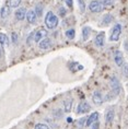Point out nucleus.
Instances as JSON below:
<instances>
[{
	"label": "nucleus",
	"mask_w": 128,
	"mask_h": 129,
	"mask_svg": "<svg viewBox=\"0 0 128 129\" xmlns=\"http://www.w3.org/2000/svg\"><path fill=\"white\" fill-rule=\"evenodd\" d=\"M59 19L53 11H48L45 17V25L48 30H54L58 26Z\"/></svg>",
	"instance_id": "1"
},
{
	"label": "nucleus",
	"mask_w": 128,
	"mask_h": 129,
	"mask_svg": "<svg viewBox=\"0 0 128 129\" xmlns=\"http://www.w3.org/2000/svg\"><path fill=\"white\" fill-rule=\"evenodd\" d=\"M121 35V24L119 23H116L112 28V32H111V35H110V41L111 42H117L119 40Z\"/></svg>",
	"instance_id": "2"
},
{
	"label": "nucleus",
	"mask_w": 128,
	"mask_h": 129,
	"mask_svg": "<svg viewBox=\"0 0 128 129\" xmlns=\"http://www.w3.org/2000/svg\"><path fill=\"white\" fill-rule=\"evenodd\" d=\"M104 9V6L102 5V2L100 0H92V1L89 4V10L93 13H99V12H102Z\"/></svg>",
	"instance_id": "3"
},
{
	"label": "nucleus",
	"mask_w": 128,
	"mask_h": 129,
	"mask_svg": "<svg viewBox=\"0 0 128 129\" xmlns=\"http://www.w3.org/2000/svg\"><path fill=\"white\" fill-rule=\"evenodd\" d=\"M110 85H111V89L116 95H119V93L121 91V88H120V83H119V80H118L116 77H112L111 80H110Z\"/></svg>",
	"instance_id": "4"
},
{
	"label": "nucleus",
	"mask_w": 128,
	"mask_h": 129,
	"mask_svg": "<svg viewBox=\"0 0 128 129\" xmlns=\"http://www.w3.org/2000/svg\"><path fill=\"white\" fill-rule=\"evenodd\" d=\"M90 111H91V106L85 101L79 103V105L77 106V113H78V114H87V113Z\"/></svg>",
	"instance_id": "5"
},
{
	"label": "nucleus",
	"mask_w": 128,
	"mask_h": 129,
	"mask_svg": "<svg viewBox=\"0 0 128 129\" xmlns=\"http://www.w3.org/2000/svg\"><path fill=\"white\" fill-rule=\"evenodd\" d=\"M114 61L118 67H121L124 64V56L120 50H116L114 53Z\"/></svg>",
	"instance_id": "6"
},
{
	"label": "nucleus",
	"mask_w": 128,
	"mask_h": 129,
	"mask_svg": "<svg viewBox=\"0 0 128 129\" xmlns=\"http://www.w3.org/2000/svg\"><path fill=\"white\" fill-rule=\"evenodd\" d=\"M94 43L98 47H103L104 46V44H105V33L104 32H101V33H99L97 36H95Z\"/></svg>",
	"instance_id": "7"
},
{
	"label": "nucleus",
	"mask_w": 128,
	"mask_h": 129,
	"mask_svg": "<svg viewBox=\"0 0 128 129\" xmlns=\"http://www.w3.org/2000/svg\"><path fill=\"white\" fill-rule=\"evenodd\" d=\"M46 36H47V31L44 30V28H41V30H38L37 32H35V34H34V42L38 43V42L42 41L43 38H45Z\"/></svg>",
	"instance_id": "8"
},
{
	"label": "nucleus",
	"mask_w": 128,
	"mask_h": 129,
	"mask_svg": "<svg viewBox=\"0 0 128 129\" xmlns=\"http://www.w3.org/2000/svg\"><path fill=\"white\" fill-rule=\"evenodd\" d=\"M38 47H40L41 49H44V50L48 49V48L52 47V41H50L49 38H47V37L43 38L42 41L38 42Z\"/></svg>",
	"instance_id": "9"
},
{
	"label": "nucleus",
	"mask_w": 128,
	"mask_h": 129,
	"mask_svg": "<svg viewBox=\"0 0 128 129\" xmlns=\"http://www.w3.org/2000/svg\"><path fill=\"white\" fill-rule=\"evenodd\" d=\"M98 118H99V113H98V112H93L90 116H89V117H87V121H85V127H91V125L93 124V122L97 121Z\"/></svg>",
	"instance_id": "10"
},
{
	"label": "nucleus",
	"mask_w": 128,
	"mask_h": 129,
	"mask_svg": "<svg viewBox=\"0 0 128 129\" xmlns=\"http://www.w3.org/2000/svg\"><path fill=\"white\" fill-rule=\"evenodd\" d=\"M92 101H93L95 105H101L102 103H103L104 100H103V96H102L100 91H95L93 93V95H92Z\"/></svg>",
	"instance_id": "11"
},
{
	"label": "nucleus",
	"mask_w": 128,
	"mask_h": 129,
	"mask_svg": "<svg viewBox=\"0 0 128 129\" xmlns=\"http://www.w3.org/2000/svg\"><path fill=\"white\" fill-rule=\"evenodd\" d=\"M25 19L27 20L28 23L34 24L35 22H36L37 15H36V13H35L34 10H28V11H26V17H25Z\"/></svg>",
	"instance_id": "12"
},
{
	"label": "nucleus",
	"mask_w": 128,
	"mask_h": 129,
	"mask_svg": "<svg viewBox=\"0 0 128 129\" xmlns=\"http://www.w3.org/2000/svg\"><path fill=\"white\" fill-rule=\"evenodd\" d=\"M25 17H26V9L25 8H20L15 11V19H17L18 21L24 20Z\"/></svg>",
	"instance_id": "13"
},
{
	"label": "nucleus",
	"mask_w": 128,
	"mask_h": 129,
	"mask_svg": "<svg viewBox=\"0 0 128 129\" xmlns=\"http://www.w3.org/2000/svg\"><path fill=\"white\" fill-rule=\"evenodd\" d=\"M115 117V112L113 108H108L106 109V113H105V121L106 124H110V122L113 121V119Z\"/></svg>",
	"instance_id": "14"
},
{
	"label": "nucleus",
	"mask_w": 128,
	"mask_h": 129,
	"mask_svg": "<svg viewBox=\"0 0 128 129\" xmlns=\"http://www.w3.org/2000/svg\"><path fill=\"white\" fill-rule=\"evenodd\" d=\"M91 27L90 26H84L82 28V40L83 41H88L89 40V37H90V35H91Z\"/></svg>",
	"instance_id": "15"
},
{
	"label": "nucleus",
	"mask_w": 128,
	"mask_h": 129,
	"mask_svg": "<svg viewBox=\"0 0 128 129\" xmlns=\"http://www.w3.org/2000/svg\"><path fill=\"white\" fill-rule=\"evenodd\" d=\"M113 15L107 13V14H104L103 18H102V24L103 25H110L112 22H113Z\"/></svg>",
	"instance_id": "16"
},
{
	"label": "nucleus",
	"mask_w": 128,
	"mask_h": 129,
	"mask_svg": "<svg viewBox=\"0 0 128 129\" xmlns=\"http://www.w3.org/2000/svg\"><path fill=\"white\" fill-rule=\"evenodd\" d=\"M0 15H1L2 19H7L9 15H10V7H9V6L2 7L1 10H0Z\"/></svg>",
	"instance_id": "17"
},
{
	"label": "nucleus",
	"mask_w": 128,
	"mask_h": 129,
	"mask_svg": "<svg viewBox=\"0 0 128 129\" xmlns=\"http://www.w3.org/2000/svg\"><path fill=\"white\" fill-rule=\"evenodd\" d=\"M63 106H65V112L66 113H69L71 111V107H72V100L71 99H68L63 102Z\"/></svg>",
	"instance_id": "18"
},
{
	"label": "nucleus",
	"mask_w": 128,
	"mask_h": 129,
	"mask_svg": "<svg viewBox=\"0 0 128 129\" xmlns=\"http://www.w3.org/2000/svg\"><path fill=\"white\" fill-rule=\"evenodd\" d=\"M0 44L4 45V46H8L9 45V38L4 33H0Z\"/></svg>",
	"instance_id": "19"
},
{
	"label": "nucleus",
	"mask_w": 128,
	"mask_h": 129,
	"mask_svg": "<svg viewBox=\"0 0 128 129\" xmlns=\"http://www.w3.org/2000/svg\"><path fill=\"white\" fill-rule=\"evenodd\" d=\"M75 35H76V31L73 28H69V30L66 31V37L69 38V40H73Z\"/></svg>",
	"instance_id": "20"
},
{
	"label": "nucleus",
	"mask_w": 128,
	"mask_h": 129,
	"mask_svg": "<svg viewBox=\"0 0 128 129\" xmlns=\"http://www.w3.org/2000/svg\"><path fill=\"white\" fill-rule=\"evenodd\" d=\"M21 4V0H9V7L10 8H18Z\"/></svg>",
	"instance_id": "21"
},
{
	"label": "nucleus",
	"mask_w": 128,
	"mask_h": 129,
	"mask_svg": "<svg viewBox=\"0 0 128 129\" xmlns=\"http://www.w3.org/2000/svg\"><path fill=\"white\" fill-rule=\"evenodd\" d=\"M34 11H35V13H36L37 17H42V15H43V6L38 4Z\"/></svg>",
	"instance_id": "22"
},
{
	"label": "nucleus",
	"mask_w": 128,
	"mask_h": 129,
	"mask_svg": "<svg viewBox=\"0 0 128 129\" xmlns=\"http://www.w3.org/2000/svg\"><path fill=\"white\" fill-rule=\"evenodd\" d=\"M102 2V5L104 6V7H111V6L114 5L115 0H100Z\"/></svg>",
	"instance_id": "23"
},
{
	"label": "nucleus",
	"mask_w": 128,
	"mask_h": 129,
	"mask_svg": "<svg viewBox=\"0 0 128 129\" xmlns=\"http://www.w3.org/2000/svg\"><path fill=\"white\" fill-rule=\"evenodd\" d=\"M78 6H79V9L81 12L85 11V1L84 0H78Z\"/></svg>",
	"instance_id": "24"
},
{
	"label": "nucleus",
	"mask_w": 128,
	"mask_h": 129,
	"mask_svg": "<svg viewBox=\"0 0 128 129\" xmlns=\"http://www.w3.org/2000/svg\"><path fill=\"white\" fill-rule=\"evenodd\" d=\"M34 129H49V127L47 126L46 124H42V122H40V124H36L35 125Z\"/></svg>",
	"instance_id": "25"
},
{
	"label": "nucleus",
	"mask_w": 128,
	"mask_h": 129,
	"mask_svg": "<svg viewBox=\"0 0 128 129\" xmlns=\"http://www.w3.org/2000/svg\"><path fill=\"white\" fill-rule=\"evenodd\" d=\"M34 34H35V32H32V33L28 35V37H27V40H26V44L27 45H31L32 42L34 41Z\"/></svg>",
	"instance_id": "26"
},
{
	"label": "nucleus",
	"mask_w": 128,
	"mask_h": 129,
	"mask_svg": "<svg viewBox=\"0 0 128 129\" xmlns=\"http://www.w3.org/2000/svg\"><path fill=\"white\" fill-rule=\"evenodd\" d=\"M116 96H117V95L115 94V93H114L113 91H111V92L106 95V101H111V100H113L114 98H116Z\"/></svg>",
	"instance_id": "27"
},
{
	"label": "nucleus",
	"mask_w": 128,
	"mask_h": 129,
	"mask_svg": "<svg viewBox=\"0 0 128 129\" xmlns=\"http://www.w3.org/2000/svg\"><path fill=\"white\" fill-rule=\"evenodd\" d=\"M121 67H123V73H124V76L128 78V63H124Z\"/></svg>",
	"instance_id": "28"
},
{
	"label": "nucleus",
	"mask_w": 128,
	"mask_h": 129,
	"mask_svg": "<svg viewBox=\"0 0 128 129\" xmlns=\"http://www.w3.org/2000/svg\"><path fill=\"white\" fill-rule=\"evenodd\" d=\"M85 121H87V118L82 117V118H80L79 120H78V125L80 126V127H83V126L85 127Z\"/></svg>",
	"instance_id": "29"
},
{
	"label": "nucleus",
	"mask_w": 128,
	"mask_h": 129,
	"mask_svg": "<svg viewBox=\"0 0 128 129\" xmlns=\"http://www.w3.org/2000/svg\"><path fill=\"white\" fill-rule=\"evenodd\" d=\"M12 43L13 44H17L18 43V34L17 33H12Z\"/></svg>",
	"instance_id": "30"
},
{
	"label": "nucleus",
	"mask_w": 128,
	"mask_h": 129,
	"mask_svg": "<svg viewBox=\"0 0 128 129\" xmlns=\"http://www.w3.org/2000/svg\"><path fill=\"white\" fill-rule=\"evenodd\" d=\"M59 15L60 17H65L66 15V9L65 8H59Z\"/></svg>",
	"instance_id": "31"
},
{
	"label": "nucleus",
	"mask_w": 128,
	"mask_h": 129,
	"mask_svg": "<svg viewBox=\"0 0 128 129\" xmlns=\"http://www.w3.org/2000/svg\"><path fill=\"white\" fill-rule=\"evenodd\" d=\"M66 5H67V7L71 9L73 7V1L72 0H66Z\"/></svg>",
	"instance_id": "32"
},
{
	"label": "nucleus",
	"mask_w": 128,
	"mask_h": 129,
	"mask_svg": "<svg viewBox=\"0 0 128 129\" xmlns=\"http://www.w3.org/2000/svg\"><path fill=\"white\" fill-rule=\"evenodd\" d=\"M91 126H92V129H99V126H100V122H99V121L97 120L95 122H93V124H92Z\"/></svg>",
	"instance_id": "33"
},
{
	"label": "nucleus",
	"mask_w": 128,
	"mask_h": 129,
	"mask_svg": "<svg viewBox=\"0 0 128 129\" xmlns=\"http://www.w3.org/2000/svg\"><path fill=\"white\" fill-rule=\"evenodd\" d=\"M125 48H126V50L128 51V41L125 42Z\"/></svg>",
	"instance_id": "34"
},
{
	"label": "nucleus",
	"mask_w": 128,
	"mask_h": 129,
	"mask_svg": "<svg viewBox=\"0 0 128 129\" xmlns=\"http://www.w3.org/2000/svg\"><path fill=\"white\" fill-rule=\"evenodd\" d=\"M2 56V50H1V48H0V57Z\"/></svg>",
	"instance_id": "35"
}]
</instances>
